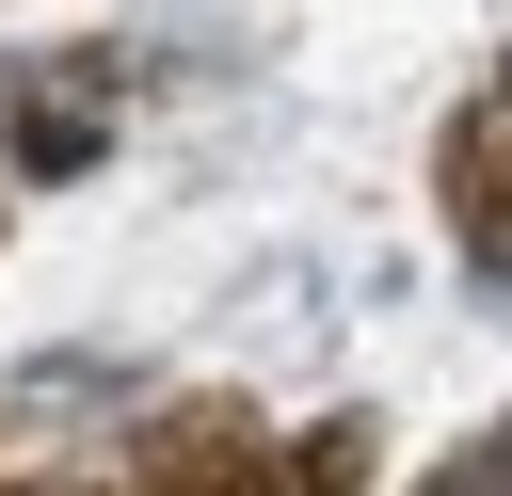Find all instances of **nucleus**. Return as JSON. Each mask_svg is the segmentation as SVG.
I'll list each match as a JSON object with an SVG mask.
<instances>
[{
    "mask_svg": "<svg viewBox=\"0 0 512 496\" xmlns=\"http://www.w3.org/2000/svg\"><path fill=\"white\" fill-rule=\"evenodd\" d=\"M432 496H496V448H448V480Z\"/></svg>",
    "mask_w": 512,
    "mask_h": 496,
    "instance_id": "f257e3e1",
    "label": "nucleus"
}]
</instances>
